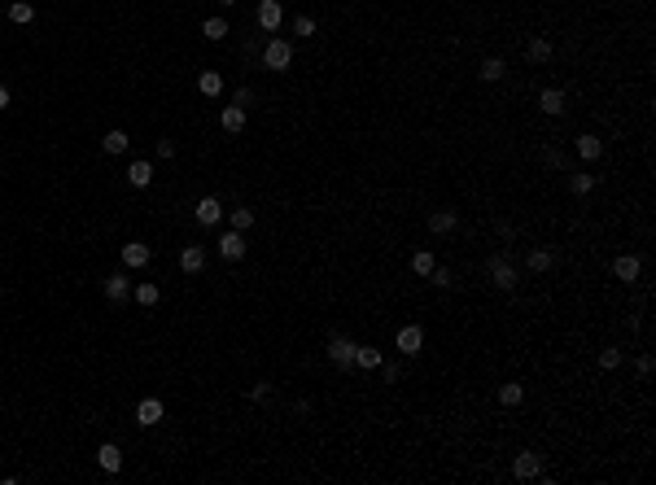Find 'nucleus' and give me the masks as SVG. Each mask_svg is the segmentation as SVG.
<instances>
[{
    "label": "nucleus",
    "mask_w": 656,
    "mask_h": 485,
    "mask_svg": "<svg viewBox=\"0 0 656 485\" xmlns=\"http://www.w3.org/2000/svg\"><path fill=\"white\" fill-rule=\"evenodd\" d=\"M158 158H175V140H158Z\"/></svg>",
    "instance_id": "nucleus-40"
},
{
    "label": "nucleus",
    "mask_w": 656,
    "mask_h": 485,
    "mask_svg": "<svg viewBox=\"0 0 656 485\" xmlns=\"http://www.w3.org/2000/svg\"><path fill=\"white\" fill-rule=\"evenodd\" d=\"M219 254L228 258V263H241V258H245V232H232L228 228L219 236Z\"/></svg>",
    "instance_id": "nucleus-7"
},
{
    "label": "nucleus",
    "mask_w": 656,
    "mask_h": 485,
    "mask_svg": "<svg viewBox=\"0 0 656 485\" xmlns=\"http://www.w3.org/2000/svg\"><path fill=\"white\" fill-rule=\"evenodd\" d=\"M127 184L131 188H149L153 184V167H149V162H131V167H127Z\"/></svg>",
    "instance_id": "nucleus-18"
},
{
    "label": "nucleus",
    "mask_w": 656,
    "mask_h": 485,
    "mask_svg": "<svg viewBox=\"0 0 656 485\" xmlns=\"http://www.w3.org/2000/svg\"><path fill=\"white\" fill-rule=\"evenodd\" d=\"M105 298H110L114 306L131 298V280L123 276V271H114V276H105Z\"/></svg>",
    "instance_id": "nucleus-11"
},
{
    "label": "nucleus",
    "mask_w": 656,
    "mask_h": 485,
    "mask_svg": "<svg viewBox=\"0 0 656 485\" xmlns=\"http://www.w3.org/2000/svg\"><path fill=\"white\" fill-rule=\"evenodd\" d=\"M600 153H604V140L600 136H578V158L582 162H595Z\"/></svg>",
    "instance_id": "nucleus-24"
},
{
    "label": "nucleus",
    "mask_w": 656,
    "mask_h": 485,
    "mask_svg": "<svg viewBox=\"0 0 656 485\" xmlns=\"http://www.w3.org/2000/svg\"><path fill=\"white\" fill-rule=\"evenodd\" d=\"M425 280H429V285H433V289H451V285H455V276H451V267H433V271H429Z\"/></svg>",
    "instance_id": "nucleus-32"
},
{
    "label": "nucleus",
    "mask_w": 656,
    "mask_h": 485,
    "mask_svg": "<svg viewBox=\"0 0 656 485\" xmlns=\"http://www.w3.org/2000/svg\"><path fill=\"white\" fill-rule=\"evenodd\" d=\"M381 368H385V381H389V385L403 381V368H398V363H381Z\"/></svg>",
    "instance_id": "nucleus-36"
},
{
    "label": "nucleus",
    "mask_w": 656,
    "mask_h": 485,
    "mask_svg": "<svg viewBox=\"0 0 656 485\" xmlns=\"http://www.w3.org/2000/svg\"><path fill=\"white\" fill-rule=\"evenodd\" d=\"M0 298H5V289H0Z\"/></svg>",
    "instance_id": "nucleus-44"
},
{
    "label": "nucleus",
    "mask_w": 656,
    "mask_h": 485,
    "mask_svg": "<svg viewBox=\"0 0 656 485\" xmlns=\"http://www.w3.org/2000/svg\"><path fill=\"white\" fill-rule=\"evenodd\" d=\"M433 267H438V263H433V254H429V250H416V254H411V271H416L420 280H425Z\"/></svg>",
    "instance_id": "nucleus-31"
},
{
    "label": "nucleus",
    "mask_w": 656,
    "mask_h": 485,
    "mask_svg": "<svg viewBox=\"0 0 656 485\" xmlns=\"http://www.w3.org/2000/svg\"><path fill=\"white\" fill-rule=\"evenodd\" d=\"M267 394H271V385H267V381H258L254 389H249V398H258V402H262V398H267Z\"/></svg>",
    "instance_id": "nucleus-41"
},
{
    "label": "nucleus",
    "mask_w": 656,
    "mask_h": 485,
    "mask_svg": "<svg viewBox=\"0 0 656 485\" xmlns=\"http://www.w3.org/2000/svg\"><path fill=\"white\" fill-rule=\"evenodd\" d=\"M525 57H530L534 66H547V62H552V44H547L543 35H534V40H530V49H525Z\"/></svg>",
    "instance_id": "nucleus-22"
},
{
    "label": "nucleus",
    "mask_w": 656,
    "mask_h": 485,
    "mask_svg": "<svg viewBox=\"0 0 656 485\" xmlns=\"http://www.w3.org/2000/svg\"><path fill=\"white\" fill-rule=\"evenodd\" d=\"M486 276H490L495 289L512 293V289H517V280H521V271H517V263H512L508 254H490V258H486Z\"/></svg>",
    "instance_id": "nucleus-1"
},
{
    "label": "nucleus",
    "mask_w": 656,
    "mask_h": 485,
    "mask_svg": "<svg viewBox=\"0 0 656 485\" xmlns=\"http://www.w3.org/2000/svg\"><path fill=\"white\" fill-rule=\"evenodd\" d=\"M5 105H9V88L0 84V110H5Z\"/></svg>",
    "instance_id": "nucleus-42"
},
{
    "label": "nucleus",
    "mask_w": 656,
    "mask_h": 485,
    "mask_svg": "<svg viewBox=\"0 0 656 485\" xmlns=\"http://www.w3.org/2000/svg\"><path fill=\"white\" fill-rule=\"evenodd\" d=\"M232 5H236V0H219V9H232Z\"/></svg>",
    "instance_id": "nucleus-43"
},
{
    "label": "nucleus",
    "mask_w": 656,
    "mask_h": 485,
    "mask_svg": "<svg viewBox=\"0 0 656 485\" xmlns=\"http://www.w3.org/2000/svg\"><path fill=\"white\" fill-rule=\"evenodd\" d=\"M460 228V215L455 210H433V215H429V232L433 236H446V232H455Z\"/></svg>",
    "instance_id": "nucleus-12"
},
{
    "label": "nucleus",
    "mask_w": 656,
    "mask_h": 485,
    "mask_svg": "<svg viewBox=\"0 0 656 485\" xmlns=\"http://www.w3.org/2000/svg\"><path fill=\"white\" fill-rule=\"evenodd\" d=\"M201 35H206V40H223V35H228V18H219V14L206 18L201 22Z\"/></svg>",
    "instance_id": "nucleus-29"
},
{
    "label": "nucleus",
    "mask_w": 656,
    "mask_h": 485,
    "mask_svg": "<svg viewBox=\"0 0 656 485\" xmlns=\"http://www.w3.org/2000/svg\"><path fill=\"white\" fill-rule=\"evenodd\" d=\"M499 402H504V407H521V402H525V385H517V381L499 385Z\"/></svg>",
    "instance_id": "nucleus-26"
},
{
    "label": "nucleus",
    "mask_w": 656,
    "mask_h": 485,
    "mask_svg": "<svg viewBox=\"0 0 656 485\" xmlns=\"http://www.w3.org/2000/svg\"><path fill=\"white\" fill-rule=\"evenodd\" d=\"M149 258H153V250H149V245H140V241H127V245H123V267H131V271H136V267H145Z\"/></svg>",
    "instance_id": "nucleus-15"
},
{
    "label": "nucleus",
    "mask_w": 656,
    "mask_h": 485,
    "mask_svg": "<svg viewBox=\"0 0 656 485\" xmlns=\"http://www.w3.org/2000/svg\"><path fill=\"white\" fill-rule=\"evenodd\" d=\"M258 57H262V66H267V70H289L293 66V44L280 40V35H271V40L262 44Z\"/></svg>",
    "instance_id": "nucleus-2"
},
{
    "label": "nucleus",
    "mask_w": 656,
    "mask_h": 485,
    "mask_svg": "<svg viewBox=\"0 0 656 485\" xmlns=\"http://www.w3.org/2000/svg\"><path fill=\"white\" fill-rule=\"evenodd\" d=\"M543 472V455H534V451H521L517 459H512V477L517 481H534Z\"/></svg>",
    "instance_id": "nucleus-5"
},
{
    "label": "nucleus",
    "mask_w": 656,
    "mask_h": 485,
    "mask_svg": "<svg viewBox=\"0 0 656 485\" xmlns=\"http://www.w3.org/2000/svg\"><path fill=\"white\" fill-rule=\"evenodd\" d=\"M617 363H622V350H617V346H608V350H600V368H604V372H613Z\"/></svg>",
    "instance_id": "nucleus-34"
},
{
    "label": "nucleus",
    "mask_w": 656,
    "mask_h": 485,
    "mask_svg": "<svg viewBox=\"0 0 656 485\" xmlns=\"http://www.w3.org/2000/svg\"><path fill=\"white\" fill-rule=\"evenodd\" d=\"M381 363H385V354H381L376 346H354V368H381Z\"/></svg>",
    "instance_id": "nucleus-16"
},
{
    "label": "nucleus",
    "mask_w": 656,
    "mask_h": 485,
    "mask_svg": "<svg viewBox=\"0 0 656 485\" xmlns=\"http://www.w3.org/2000/svg\"><path fill=\"white\" fill-rule=\"evenodd\" d=\"M197 88H201V97H219V92H223V75H219V70H201Z\"/></svg>",
    "instance_id": "nucleus-21"
},
{
    "label": "nucleus",
    "mask_w": 656,
    "mask_h": 485,
    "mask_svg": "<svg viewBox=\"0 0 656 485\" xmlns=\"http://www.w3.org/2000/svg\"><path fill=\"white\" fill-rule=\"evenodd\" d=\"M635 368H639V376H652V368H656V363H652V354H639V363H635Z\"/></svg>",
    "instance_id": "nucleus-37"
},
{
    "label": "nucleus",
    "mask_w": 656,
    "mask_h": 485,
    "mask_svg": "<svg viewBox=\"0 0 656 485\" xmlns=\"http://www.w3.org/2000/svg\"><path fill=\"white\" fill-rule=\"evenodd\" d=\"M131 298H136L140 306H158V298H162V289L153 285V280H140V285L131 289Z\"/></svg>",
    "instance_id": "nucleus-23"
},
{
    "label": "nucleus",
    "mask_w": 656,
    "mask_h": 485,
    "mask_svg": "<svg viewBox=\"0 0 656 485\" xmlns=\"http://www.w3.org/2000/svg\"><path fill=\"white\" fill-rule=\"evenodd\" d=\"M543 158H547V167H565V153H560V149H547Z\"/></svg>",
    "instance_id": "nucleus-39"
},
{
    "label": "nucleus",
    "mask_w": 656,
    "mask_h": 485,
    "mask_svg": "<svg viewBox=\"0 0 656 485\" xmlns=\"http://www.w3.org/2000/svg\"><path fill=\"white\" fill-rule=\"evenodd\" d=\"M97 464H101L105 472H118V468H123V451H118L114 442H105L101 451H97Z\"/></svg>",
    "instance_id": "nucleus-19"
},
{
    "label": "nucleus",
    "mask_w": 656,
    "mask_h": 485,
    "mask_svg": "<svg viewBox=\"0 0 656 485\" xmlns=\"http://www.w3.org/2000/svg\"><path fill=\"white\" fill-rule=\"evenodd\" d=\"M180 267H184V276H201V267H206V250H201V245H184Z\"/></svg>",
    "instance_id": "nucleus-14"
},
{
    "label": "nucleus",
    "mask_w": 656,
    "mask_h": 485,
    "mask_svg": "<svg viewBox=\"0 0 656 485\" xmlns=\"http://www.w3.org/2000/svg\"><path fill=\"white\" fill-rule=\"evenodd\" d=\"M280 18H284L280 0H258V27L262 31H280Z\"/></svg>",
    "instance_id": "nucleus-10"
},
{
    "label": "nucleus",
    "mask_w": 656,
    "mask_h": 485,
    "mask_svg": "<svg viewBox=\"0 0 656 485\" xmlns=\"http://www.w3.org/2000/svg\"><path fill=\"white\" fill-rule=\"evenodd\" d=\"M219 123H223V132H232V136H236V132H241V127H245V110H241V105H228Z\"/></svg>",
    "instance_id": "nucleus-27"
},
{
    "label": "nucleus",
    "mask_w": 656,
    "mask_h": 485,
    "mask_svg": "<svg viewBox=\"0 0 656 485\" xmlns=\"http://www.w3.org/2000/svg\"><path fill=\"white\" fill-rule=\"evenodd\" d=\"M228 223H232V232H249V228H254V210H249V206H236L232 215H228Z\"/></svg>",
    "instance_id": "nucleus-28"
},
{
    "label": "nucleus",
    "mask_w": 656,
    "mask_h": 485,
    "mask_svg": "<svg viewBox=\"0 0 656 485\" xmlns=\"http://www.w3.org/2000/svg\"><path fill=\"white\" fill-rule=\"evenodd\" d=\"M162 411H166V407H162L158 398H140V402H136V424H140V429H153V424L162 420Z\"/></svg>",
    "instance_id": "nucleus-8"
},
{
    "label": "nucleus",
    "mask_w": 656,
    "mask_h": 485,
    "mask_svg": "<svg viewBox=\"0 0 656 485\" xmlns=\"http://www.w3.org/2000/svg\"><path fill=\"white\" fill-rule=\"evenodd\" d=\"M9 18L27 27V22H35V5H31V0H14V5H9Z\"/></svg>",
    "instance_id": "nucleus-30"
},
{
    "label": "nucleus",
    "mask_w": 656,
    "mask_h": 485,
    "mask_svg": "<svg viewBox=\"0 0 656 485\" xmlns=\"http://www.w3.org/2000/svg\"><path fill=\"white\" fill-rule=\"evenodd\" d=\"M477 75H482L486 84H499V79L508 75V62H504V57H486V62H482V70H477Z\"/></svg>",
    "instance_id": "nucleus-20"
},
{
    "label": "nucleus",
    "mask_w": 656,
    "mask_h": 485,
    "mask_svg": "<svg viewBox=\"0 0 656 485\" xmlns=\"http://www.w3.org/2000/svg\"><path fill=\"white\" fill-rule=\"evenodd\" d=\"M539 110H543L547 118H560V114L569 110V105H565V92H560V88H543V92H539Z\"/></svg>",
    "instance_id": "nucleus-9"
},
{
    "label": "nucleus",
    "mask_w": 656,
    "mask_h": 485,
    "mask_svg": "<svg viewBox=\"0 0 656 485\" xmlns=\"http://www.w3.org/2000/svg\"><path fill=\"white\" fill-rule=\"evenodd\" d=\"M249 101H254V92H249V88H241V92L232 97V105H241V110H249Z\"/></svg>",
    "instance_id": "nucleus-38"
},
{
    "label": "nucleus",
    "mask_w": 656,
    "mask_h": 485,
    "mask_svg": "<svg viewBox=\"0 0 656 485\" xmlns=\"http://www.w3.org/2000/svg\"><path fill=\"white\" fill-rule=\"evenodd\" d=\"M394 346H398V354L416 359V354L425 350V328H420V324H403V328H398V337H394Z\"/></svg>",
    "instance_id": "nucleus-3"
},
{
    "label": "nucleus",
    "mask_w": 656,
    "mask_h": 485,
    "mask_svg": "<svg viewBox=\"0 0 656 485\" xmlns=\"http://www.w3.org/2000/svg\"><path fill=\"white\" fill-rule=\"evenodd\" d=\"M193 219L201 223V228H214V223H223V201L219 197H201L193 206Z\"/></svg>",
    "instance_id": "nucleus-6"
},
{
    "label": "nucleus",
    "mask_w": 656,
    "mask_h": 485,
    "mask_svg": "<svg viewBox=\"0 0 656 485\" xmlns=\"http://www.w3.org/2000/svg\"><path fill=\"white\" fill-rule=\"evenodd\" d=\"M552 263H556V254H552V250H530V254H525V267H530L534 276L552 271Z\"/></svg>",
    "instance_id": "nucleus-17"
},
{
    "label": "nucleus",
    "mask_w": 656,
    "mask_h": 485,
    "mask_svg": "<svg viewBox=\"0 0 656 485\" xmlns=\"http://www.w3.org/2000/svg\"><path fill=\"white\" fill-rule=\"evenodd\" d=\"M293 31H297V35H315V18H311V14L293 18Z\"/></svg>",
    "instance_id": "nucleus-35"
},
{
    "label": "nucleus",
    "mask_w": 656,
    "mask_h": 485,
    "mask_svg": "<svg viewBox=\"0 0 656 485\" xmlns=\"http://www.w3.org/2000/svg\"><path fill=\"white\" fill-rule=\"evenodd\" d=\"M569 188H574L578 197H587L591 188H595V175H587V171H578V175H569Z\"/></svg>",
    "instance_id": "nucleus-33"
},
{
    "label": "nucleus",
    "mask_w": 656,
    "mask_h": 485,
    "mask_svg": "<svg viewBox=\"0 0 656 485\" xmlns=\"http://www.w3.org/2000/svg\"><path fill=\"white\" fill-rule=\"evenodd\" d=\"M101 145H105V153H127V145H131V140H127V132H123V127H110Z\"/></svg>",
    "instance_id": "nucleus-25"
},
{
    "label": "nucleus",
    "mask_w": 656,
    "mask_h": 485,
    "mask_svg": "<svg viewBox=\"0 0 656 485\" xmlns=\"http://www.w3.org/2000/svg\"><path fill=\"white\" fill-rule=\"evenodd\" d=\"M639 271H643V263H639L635 254H622V258L613 263V276H617V280H626V285H635V280H639Z\"/></svg>",
    "instance_id": "nucleus-13"
},
{
    "label": "nucleus",
    "mask_w": 656,
    "mask_h": 485,
    "mask_svg": "<svg viewBox=\"0 0 656 485\" xmlns=\"http://www.w3.org/2000/svg\"><path fill=\"white\" fill-rule=\"evenodd\" d=\"M328 363H332V368H341V372L354 368V341L350 337H332L328 341Z\"/></svg>",
    "instance_id": "nucleus-4"
}]
</instances>
